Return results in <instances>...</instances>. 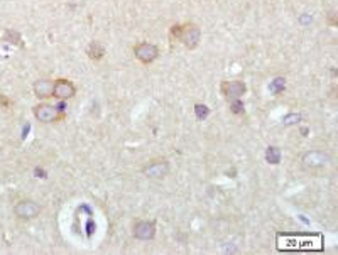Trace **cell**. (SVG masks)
<instances>
[{"instance_id":"10","label":"cell","mask_w":338,"mask_h":255,"mask_svg":"<svg viewBox=\"0 0 338 255\" xmlns=\"http://www.w3.org/2000/svg\"><path fill=\"white\" fill-rule=\"evenodd\" d=\"M52 88H54V81L48 80V78H43V80H37L34 83L32 90H34V95H36L39 100H46V98H52Z\"/></svg>"},{"instance_id":"5","label":"cell","mask_w":338,"mask_h":255,"mask_svg":"<svg viewBox=\"0 0 338 255\" xmlns=\"http://www.w3.org/2000/svg\"><path fill=\"white\" fill-rule=\"evenodd\" d=\"M14 213H15V217L21 220H34L36 217H39L41 206L32 200H22L19 203H15Z\"/></svg>"},{"instance_id":"16","label":"cell","mask_w":338,"mask_h":255,"mask_svg":"<svg viewBox=\"0 0 338 255\" xmlns=\"http://www.w3.org/2000/svg\"><path fill=\"white\" fill-rule=\"evenodd\" d=\"M284 83H286L284 78H276V80H274V83L271 85V90L276 91V93H279L281 90H284Z\"/></svg>"},{"instance_id":"6","label":"cell","mask_w":338,"mask_h":255,"mask_svg":"<svg viewBox=\"0 0 338 255\" xmlns=\"http://www.w3.org/2000/svg\"><path fill=\"white\" fill-rule=\"evenodd\" d=\"M77 95V86H74L73 81L65 80V78H60V80H54V88H52V98L56 100H69Z\"/></svg>"},{"instance_id":"4","label":"cell","mask_w":338,"mask_h":255,"mask_svg":"<svg viewBox=\"0 0 338 255\" xmlns=\"http://www.w3.org/2000/svg\"><path fill=\"white\" fill-rule=\"evenodd\" d=\"M247 91V86L243 81H221L220 85V93L223 95L227 100L232 102V100H237V98H240L246 95Z\"/></svg>"},{"instance_id":"14","label":"cell","mask_w":338,"mask_h":255,"mask_svg":"<svg viewBox=\"0 0 338 255\" xmlns=\"http://www.w3.org/2000/svg\"><path fill=\"white\" fill-rule=\"evenodd\" d=\"M230 110L234 112L235 115H243V102L240 100V98H237V100H232L230 102Z\"/></svg>"},{"instance_id":"1","label":"cell","mask_w":338,"mask_h":255,"mask_svg":"<svg viewBox=\"0 0 338 255\" xmlns=\"http://www.w3.org/2000/svg\"><path fill=\"white\" fill-rule=\"evenodd\" d=\"M32 113L36 120L43 122V124H56L66 117L65 110L61 107H56V105H51V103H39L32 108Z\"/></svg>"},{"instance_id":"9","label":"cell","mask_w":338,"mask_h":255,"mask_svg":"<svg viewBox=\"0 0 338 255\" xmlns=\"http://www.w3.org/2000/svg\"><path fill=\"white\" fill-rule=\"evenodd\" d=\"M134 237L139 240H153L156 237V223L154 222H147V220H139V222L134 223Z\"/></svg>"},{"instance_id":"2","label":"cell","mask_w":338,"mask_h":255,"mask_svg":"<svg viewBox=\"0 0 338 255\" xmlns=\"http://www.w3.org/2000/svg\"><path fill=\"white\" fill-rule=\"evenodd\" d=\"M201 41V29L198 27L193 22H188V24H181L179 26V36H178V43H181L186 49H195L198 48Z\"/></svg>"},{"instance_id":"8","label":"cell","mask_w":338,"mask_h":255,"mask_svg":"<svg viewBox=\"0 0 338 255\" xmlns=\"http://www.w3.org/2000/svg\"><path fill=\"white\" fill-rule=\"evenodd\" d=\"M326 164H330V158L322 150H310V152L303 155V166L308 167V169H320Z\"/></svg>"},{"instance_id":"18","label":"cell","mask_w":338,"mask_h":255,"mask_svg":"<svg viewBox=\"0 0 338 255\" xmlns=\"http://www.w3.org/2000/svg\"><path fill=\"white\" fill-rule=\"evenodd\" d=\"M328 24L330 26H336V14L331 10V12L328 14Z\"/></svg>"},{"instance_id":"17","label":"cell","mask_w":338,"mask_h":255,"mask_svg":"<svg viewBox=\"0 0 338 255\" xmlns=\"http://www.w3.org/2000/svg\"><path fill=\"white\" fill-rule=\"evenodd\" d=\"M299 115H289V117H286L284 119V124L286 125H291V122H299Z\"/></svg>"},{"instance_id":"15","label":"cell","mask_w":338,"mask_h":255,"mask_svg":"<svg viewBox=\"0 0 338 255\" xmlns=\"http://www.w3.org/2000/svg\"><path fill=\"white\" fill-rule=\"evenodd\" d=\"M195 113H196L198 119L203 120V119H206L208 115H210V108L206 105H201V103H196V105H195Z\"/></svg>"},{"instance_id":"12","label":"cell","mask_w":338,"mask_h":255,"mask_svg":"<svg viewBox=\"0 0 338 255\" xmlns=\"http://www.w3.org/2000/svg\"><path fill=\"white\" fill-rule=\"evenodd\" d=\"M4 41L5 43H9V44H15V46H19V48H22V39H21V34L19 32H15V31H12V29H7L5 31V34H4Z\"/></svg>"},{"instance_id":"7","label":"cell","mask_w":338,"mask_h":255,"mask_svg":"<svg viewBox=\"0 0 338 255\" xmlns=\"http://www.w3.org/2000/svg\"><path fill=\"white\" fill-rule=\"evenodd\" d=\"M167 172H169V162L166 159L149 162L142 169V174L149 179H162L167 176Z\"/></svg>"},{"instance_id":"13","label":"cell","mask_w":338,"mask_h":255,"mask_svg":"<svg viewBox=\"0 0 338 255\" xmlns=\"http://www.w3.org/2000/svg\"><path fill=\"white\" fill-rule=\"evenodd\" d=\"M266 161L269 164H279L281 162V150L277 147H269L266 150Z\"/></svg>"},{"instance_id":"3","label":"cell","mask_w":338,"mask_h":255,"mask_svg":"<svg viewBox=\"0 0 338 255\" xmlns=\"http://www.w3.org/2000/svg\"><path fill=\"white\" fill-rule=\"evenodd\" d=\"M134 54L142 65H151L159 57V48L153 43H139L134 48Z\"/></svg>"},{"instance_id":"11","label":"cell","mask_w":338,"mask_h":255,"mask_svg":"<svg viewBox=\"0 0 338 255\" xmlns=\"http://www.w3.org/2000/svg\"><path fill=\"white\" fill-rule=\"evenodd\" d=\"M86 54H88L91 61H100L105 56V46L100 41H93V43L88 44V48H86Z\"/></svg>"}]
</instances>
